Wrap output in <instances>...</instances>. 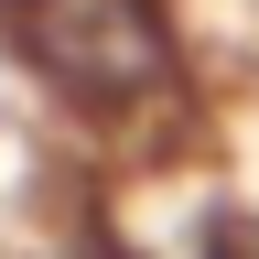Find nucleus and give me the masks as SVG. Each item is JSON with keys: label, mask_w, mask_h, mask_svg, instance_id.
Listing matches in <instances>:
<instances>
[{"label": "nucleus", "mask_w": 259, "mask_h": 259, "mask_svg": "<svg viewBox=\"0 0 259 259\" xmlns=\"http://www.w3.org/2000/svg\"><path fill=\"white\" fill-rule=\"evenodd\" d=\"M184 259H259V227H248V216H205Z\"/></svg>", "instance_id": "obj_2"}, {"label": "nucleus", "mask_w": 259, "mask_h": 259, "mask_svg": "<svg viewBox=\"0 0 259 259\" xmlns=\"http://www.w3.org/2000/svg\"><path fill=\"white\" fill-rule=\"evenodd\" d=\"M0 44L54 108L97 130L162 119L194 87V44L173 0H0Z\"/></svg>", "instance_id": "obj_1"}]
</instances>
